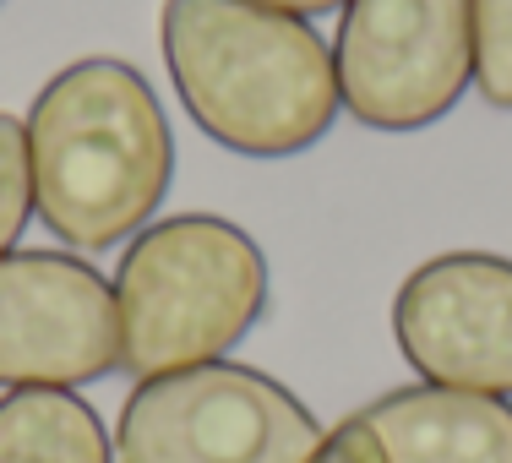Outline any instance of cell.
Returning <instances> with one entry per match:
<instances>
[{"label": "cell", "mask_w": 512, "mask_h": 463, "mask_svg": "<svg viewBox=\"0 0 512 463\" xmlns=\"http://www.w3.org/2000/svg\"><path fill=\"white\" fill-rule=\"evenodd\" d=\"M33 213L66 251H115L169 197L175 131L153 82L115 55H82L39 88L28 120Z\"/></svg>", "instance_id": "obj_1"}, {"label": "cell", "mask_w": 512, "mask_h": 463, "mask_svg": "<svg viewBox=\"0 0 512 463\" xmlns=\"http://www.w3.org/2000/svg\"><path fill=\"white\" fill-rule=\"evenodd\" d=\"M158 50L186 115L240 158H295L344 115L333 44L256 0H164Z\"/></svg>", "instance_id": "obj_2"}, {"label": "cell", "mask_w": 512, "mask_h": 463, "mask_svg": "<svg viewBox=\"0 0 512 463\" xmlns=\"http://www.w3.org/2000/svg\"><path fill=\"white\" fill-rule=\"evenodd\" d=\"M120 371L164 376L224 360L267 311L262 246L218 213H169L126 240L115 267Z\"/></svg>", "instance_id": "obj_3"}, {"label": "cell", "mask_w": 512, "mask_h": 463, "mask_svg": "<svg viewBox=\"0 0 512 463\" xmlns=\"http://www.w3.org/2000/svg\"><path fill=\"white\" fill-rule=\"evenodd\" d=\"M322 436V420L278 376L207 360L131 387L115 463H311Z\"/></svg>", "instance_id": "obj_4"}, {"label": "cell", "mask_w": 512, "mask_h": 463, "mask_svg": "<svg viewBox=\"0 0 512 463\" xmlns=\"http://www.w3.org/2000/svg\"><path fill=\"white\" fill-rule=\"evenodd\" d=\"M338 104L365 131H425L474 88L469 0H344L333 33Z\"/></svg>", "instance_id": "obj_5"}, {"label": "cell", "mask_w": 512, "mask_h": 463, "mask_svg": "<svg viewBox=\"0 0 512 463\" xmlns=\"http://www.w3.org/2000/svg\"><path fill=\"white\" fill-rule=\"evenodd\" d=\"M120 371L115 284L82 251L0 257V387H88Z\"/></svg>", "instance_id": "obj_6"}, {"label": "cell", "mask_w": 512, "mask_h": 463, "mask_svg": "<svg viewBox=\"0 0 512 463\" xmlns=\"http://www.w3.org/2000/svg\"><path fill=\"white\" fill-rule=\"evenodd\" d=\"M398 355L420 382L512 398V257L442 251L393 295Z\"/></svg>", "instance_id": "obj_7"}, {"label": "cell", "mask_w": 512, "mask_h": 463, "mask_svg": "<svg viewBox=\"0 0 512 463\" xmlns=\"http://www.w3.org/2000/svg\"><path fill=\"white\" fill-rule=\"evenodd\" d=\"M349 420L382 463H512V398L414 382L371 398Z\"/></svg>", "instance_id": "obj_8"}, {"label": "cell", "mask_w": 512, "mask_h": 463, "mask_svg": "<svg viewBox=\"0 0 512 463\" xmlns=\"http://www.w3.org/2000/svg\"><path fill=\"white\" fill-rule=\"evenodd\" d=\"M0 463H115V436L77 387H11L0 398Z\"/></svg>", "instance_id": "obj_9"}, {"label": "cell", "mask_w": 512, "mask_h": 463, "mask_svg": "<svg viewBox=\"0 0 512 463\" xmlns=\"http://www.w3.org/2000/svg\"><path fill=\"white\" fill-rule=\"evenodd\" d=\"M474 88L491 109H512V0H469Z\"/></svg>", "instance_id": "obj_10"}, {"label": "cell", "mask_w": 512, "mask_h": 463, "mask_svg": "<svg viewBox=\"0 0 512 463\" xmlns=\"http://www.w3.org/2000/svg\"><path fill=\"white\" fill-rule=\"evenodd\" d=\"M33 218V175H28V131L17 115L0 109V257L17 251Z\"/></svg>", "instance_id": "obj_11"}, {"label": "cell", "mask_w": 512, "mask_h": 463, "mask_svg": "<svg viewBox=\"0 0 512 463\" xmlns=\"http://www.w3.org/2000/svg\"><path fill=\"white\" fill-rule=\"evenodd\" d=\"M311 463H382L376 458V447L365 442V431L355 420H344V425H333V431L322 436V447H316V458Z\"/></svg>", "instance_id": "obj_12"}, {"label": "cell", "mask_w": 512, "mask_h": 463, "mask_svg": "<svg viewBox=\"0 0 512 463\" xmlns=\"http://www.w3.org/2000/svg\"><path fill=\"white\" fill-rule=\"evenodd\" d=\"M256 6H278L295 17H322V11H344V0H256Z\"/></svg>", "instance_id": "obj_13"}, {"label": "cell", "mask_w": 512, "mask_h": 463, "mask_svg": "<svg viewBox=\"0 0 512 463\" xmlns=\"http://www.w3.org/2000/svg\"><path fill=\"white\" fill-rule=\"evenodd\" d=\"M0 6H6V0H0Z\"/></svg>", "instance_id": "obj_14"}]
</instances>
